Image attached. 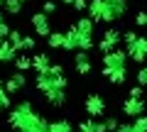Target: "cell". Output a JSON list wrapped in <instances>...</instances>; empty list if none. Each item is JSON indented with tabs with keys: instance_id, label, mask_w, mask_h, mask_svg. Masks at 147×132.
<instances>
[{
	"instance_id": "cell-1",
	"label": "cell",
	"mask_w": 147,
	"mask_h": 132,
	"mask_svg": "<svg viewBox=\"0 0 147 132\" xmlns=\"http://www.w3.org/2000/svg\"><path fill=\"white\" fill-rule=\"evenodd\" d=\"M5 122H7L15 132H30V130H34V127L42 122V115L34 110L32 101L27 98V101L15 103V105L7 110V120H5Z\"/></svg>"
},
{
	"instance_id": "cell-2",
	"label": "cell",
	"mask_w": 147,
	"mask_h": 132,
	"mask_svg": "<svg viewBox=\"0 0 147 132\" xmlns=\"http://www.w3.org/2000/svg\"><path fill=\"white\" fill-rule=\"evenodd\" d=\"M66 74H64L61 64H52L47 74H37L34 76V88L39 93H49V90H66Z\"/></svg>"
},
{
	"instance_id": "cell-3",
	"label": "cell",
	"mask_w": 147,
	"mask_h": 132,
	"mask_svg": "<svg viewBox=\"0 0 147 132\" xmlns=\"http://www.w3.org/2000/svg\"><path fill=\"white\" fill-rule=\"evenodd\" d=\"M103 69L105 71H127V54L125 49H113V52L103 54Z\"/></svg>"
},
{
	"instance_id": "cell-4",
	"label": "cell",
	"mask_w": 147,
	"mask_h": 132,
	"mask_svg": "<svg viewBox=\"0 0 147 132\" xmlns=\"http://www.w3.org/2000/svg\"><path fill=\"white\" fill-rule=\"evenodd\" d=\"M120 42H123V32L118 29V27H108V29L103 32L100 42H96V47H98V52L108 54V52H113V49H118Z\"/></svg>"
},
{
	"instance_id": "cell-5",
	"label": "cell",
	"mask_w": 147,
	"mask_h": 132,
	"mask_svg": "<svg viewBox=\"0 0 147 132\" xmlns=\"http://www.w3.org/2000/svg\"><path fill=\"white\" fill-rule=\"evenodd\" d=\"M125 54H127V59H130V61L145 66V64H147V37H140V34H137L135 44H130V47L125 49Z\"/></svg>"
},
{
	"instance_id": "cell-6",
	"label": "cell",
	"mask_w": 147,
	"mask_h": 132,
	"mask_svg": "<svg viewBox=\"0 0 147 132\" xmlns=\"http://www.w3.org/2000/svg\"><path fill=\"white\" fill-rule=\"evenodd\" d=\"M105 3V15H103V22H118L123 15L127 12V0H103Z\"/></svg>"
},
{
	"instance_id": "cell-7",
	"label": "cell",
	"mask_w": 147,
	"mask_h": 132,
	"mask_svg": "<svg viewBox=\"0 0 147 132\" xmlns=\"http://www.w3.org/2000/svg\"><path fill=\"white\" fill-rule=\"evenodd\" d=\"M84 108H86V113H88L91 117H103V113H105V101H103V95L88 93V95H86V101H84Z\"/></svg>"
},
{
	"instance_id": "cell-8",
	"label": "cell",
	"mask_w": 147,
	"mask_h": 132,
	"mask_svg": "<svg viewBox=\"0 0 147 132\" xmlns=\"http://www.w3.org/2000/svg\"><path fill=\"white\" fill-rule=\"evenodd\" d=\"M30 25L34 27V34L37 37L47 39L49 34H52V25H49V17L44 15V12H34V15H30Z\"/></svg>"
},
{
	"instance_id": "cell-9",
	"label": "cell",
	"mask_w": 147,
	"mask_h": 132,
	"mask_svg": "<svg viewBox=\"0 0 147 132\" xmlns=\"http://www.w3.org/2000/svg\"><path fill=\"white\" fill-rule=\"evenodd\" d=\"M74 71L79 76H88L91 71H93V61H91L88 52H76L74 54Z\"/></svg>"
},
{
	"instance_id": "cell-10",
	"label": "cell",
	"mask_w": 147,
	"mask_h": 132,
	"mask_svg": "<svg viewBox=\"0 0 147 132\" xmlns=\"http://www.w3.org/2000/svg\"><path fill=\"white\" fill-rule=\"evenodd\" d=\"M79 44H81V34L76 32V27L69 25L64 29V52H79Z\"/></svg>"
},
{
	"instance_id": "cell-11",
	"label": "cell",
	"mask_w": 147,
	"mask_h": 132,
	"mask_svg": "<svg viewBox=\"0 0 147 132\" xmlns=\"http://www.w3.org/2000/svg\"><path fill=\"white\" fill-rule=\"evenodd\" d=\"M25 86H27V76L22 74V71H15V74H10V76L5 78V90H7L10 95H12V93H20Z\"/></svg>"
},
{
	"instance_id": "cell-12",
	"label": "cell",
	"mask_w": 147,
	"mask_h": 132,
	"mask_svg": "<svg viewBox=\"0 0 147 132\" xmlns=\"http://www.w3.org/2000/svg\"><path fill=\"white\" fill-rule=\"evenodd\" d=\"M123 113H125L127 117H140L145 115V101H137V98H125L123 101Z\"/></svg>"
},
{
	"instance_id": "cell-13",
	"label": "cell",
	"mask_w": 147,
	"mask_h": 132,
	"mask_svg": "<svg viewBox=\"0 0 147 132\" xmlns=\"http://www.w3.org/2000/svg\"><path fill=\"white\" fill-rule=\"evenodd\" d=\"M66 90H49V93H44V103H47L49 108H54V110H59V108L66 105Z\"/></svg>"
},
{
	"instance_id": "cell-14",
	"label": "cell",
	"mask_w": 147,
	"mask_h": 132,
	"mask_svg": "<svg viewBox=\"0 0 147 132\" xmlns=\"http://www.w3.org/2000/svg\"><path fill=\"white\" fill-rule=\"evenodd\" d=\"M86 12H88V17L98 25V22H103V15H105V3L103 0H88V7H86Z\"/></svg>"
},
{
	"instance_id": "cell-15",
	"label": "cell",
	"mask_w": 147,
	"mask_h": 132,
	"mask_svg": "<svg viewBox=\"0 0 147 132\" xmlns=\"http://www.w3.org/2000/svg\"><path fill=\"white\" fill-rule=\"evenodd\" d=\"M49 66H52V59H49L47 52H39V54L32 56V69H34L37 74H47Z\"/></svg>"
},
{
	"instance_id": "cell-16",
	"label": "cell",
	"mask_w": 147,
	"mask_h": 132,
	"mask_svg": "<svg viewBox=\"0 0 147 132\" xmlns=\"http://www.w3.org/2000/svg\"><path fill=\"white\" fill-rule=\"evenodd\" d=\"M74 27H76V32L84 34V37H93V32H96V22L91 20V17H79V20L74 22Z\"/></svg>"
},
{
	"instance_id": "cell-17",
	"label": "cell",
	"mask_w": 147,
	"mask_h": 132,
	"mask_svg": "<svg viewBox=\"0 0 147 132\" xmlns=\"http://www.w3.org/2000/svg\"><path fill=\"white\" fill-rule=\"evenodd\" d=\"M15 56H17V49H12L7 39L0 37V64H12Z\"/></svg>"
},
{
	"instance_id": "cell-18",
	"label": "cell",
	"mask_w": 147,
	"mask_h": 132,
	"mask_svg": "<svg viewBox=\"0 0 147 132\" xmlns=\"http://www.w3.org/2000/svg\"><path fill=\"white\" fill-rule=\"evenodd\" d=\"M47 132H74V125L69 117H61V120H54L49 122V130Z\"/></svg>"
},
{
	"instance_id": "cell-19",
	"label": "cell",
	"mask_w": 147,
	"mask_h": 132,
	"mask_svg": "<svg viewBox=\"0 0 147 132\" xmlns=\"http://www.w3.org/2000/svg\"><path fill=\"white\" fill-rule=\"evenodd\" d=\"M12 66H15L17 71H22V74H25V71L32 69V56H30V54H17L15 61H12Z\"/></svg>"
},
{
	"instance_id": "cell-20",
	"label": "cell",
	"mask_w": 147,
	"mask_h": 132,
	"mask_svg": "<svg viewBox=\"0 0 147 132\" xmlns=\"http://www.w3.org/2000/svg\"><path fill=\"white\" fill-rule=\"evenodd\" d=\"M103 76H105L113 86H120V83H125V81H127V71H105V69H103Z\"/></svg>"
},
{
	"instance_id": "cell-21",
	"label": "cell",
	"mask_w": 147,
	"mask_h": 132,
	"mask_svg": "<svg viewBox=\"0 0 147 132\" xmlns=\"http://www.w3.org/2000/svg\"><path fill=\"white\" fill-rule=\"evenodd\" d=\"M47 44H49V49H61L64 47V32H54L52 29V34L47 37Z\"/></svg>"
},
{
	"instance_id": "cell-22",
	"label": "cell",
	"mask_w": 147,
	"mask_h": 132,
	"mask_svg": "<svg viewBox=\"0 0 147 132\" xmlns=\"http://www.w3.org/2000/svg\"><path fill=\"white\" fill-rule=\"evenodd\" d=\"M10 108H12V98H10V93H7L5 88H0V115H5Z\"/></svg>"
},
{
	"instance_id": "cell-23",
	"label": "cell",
	"mask_w": 147,
	"mask_h": 132,
	"mask_svg": "<svg viewBox=\"0 0 147 132\" xmlns=\"http://www.w3.org/2000/svg\"><path fill=\"white\" fill-rule=\"evenodd\" d=\"M34 47H37V37H32V34H22V44H20V52L30 54V52H34Z\"/></svg>"
},
{
	"instance_id": "cell-24",
	"label": "cell",
	"mask_w": 147,
	"mask_h": 132,
	"mask_svg": "<svg viewBox=\"0 0 147 132\" xmlns=\"http://www.w3.org/2000/svg\"><path fill=\"white\" fill-rule=\"evenodd\" d=\"M3 7H5L7 15H20V12H22V3H20V0H5Z\"/></svg>"
},
{
	"instance_id": "cell-25",
	"label": "cell",
	"mask_w": 147,
	"mask_h": 132,
	"mask_svg": "<svg viewBox=\"0 0 147 132\" xmlns=\"http://www.w3.org/2000/svg\"><path fill=\"white\" fill-rule=\"evenodd\" d=\"M103 125H105V132H115L120 122H118V117H115V115H108V117L103 120Z\"/></svg>"
},
{
	"instance_id": "cell-26",
	"label": "cell",
	"mask_w": 147,
	"mask_h": 132,
	"mask_svg": "<svg viewBox=\"0 0 147 132\" xmlns=\"http://www.w3.org/2000/svg\"><path fill=\"white\" fill-rule=\"evenodd\" d=\"M132 127H135L137 132H147V115H140V117H135Z\"/></svg>"
},
{
	"instance_id": "cell-27",
	"label": "cell",
	"mask_w": 147,
	"mask_h": 132,
	"mask_svg": "<svg viewBox=\"0 0 147 132\" xmlns=\"http://www.w3.org/2000/svg\"><path fill=\"white\" fill-rule=\"evenodd\" d=\"M76 132H96L93 120H81V122H79V127H76Z\"/></svg>"
},
{
	"instance_id": "cell-28",
	"label": "cell",
	"mask_w": 147,
	"mask_h": 132,
	"mask_svg": "<svg viewBox=\"0 0 147 132\" xmlns=\"http://www.w3.org/2000/svg\"><path fill=\"white\" fill-rule=\"evenodd\" d=\"M42 12H44V15H54V12H57V3H54V0H44V3H42Z\"/></svg>"
},
{
	"instance_id": "cell-29",
	"label": "cell",
	"mask_w": 147,
	"mask_h": 132,
	"mask_svg": "<svg viewBox=\"0 0 147 132\" xmlns=\"http://www.w3.org/2000/svg\"><path fill=\"white\" fill-rule=\"evenodd\" d=\"M142 95H145V88H142V86H130V90H127V98H137V101H140Z\"/></svg>"
},
{
	"instance_id": "cell-30",
	"label": "cell",
	"mask_w": 147,
	"mask_h": 132,
	"mask_svg": "<svg viewBox=\"0 0 147 132\" xmlns=\"http://www.w3.org/2000/svg\"><path fill=\"white\" fill-rule=\"evenodd\" d=\"M135 39H137V32H132V29L123 32V42H125V47H130V44H135Z\"/></svg>"
},
{
	"instance_id": "cell-31",
	"label": "cell",
	"mask_w": 147,
	"mask_h": 132,
	"mask_svg": "<svg viewBox=\"0 0 147 132\" xmlns=\"http://www.w3.org/2000/svg\"><path fill=\"white\" fill-rule=\"evenodd\" d=\"M135 25L137 27H147V10H140L135 15Z\"/></svg>"
},
{
	"instance_id": "cell-32",
	"label": "cell",
	"mask_w": 147,
	"mask_h": 132,
	"mask_svg": "<svg viewBox=\"0 0 147 132\" xmlns=\"http://www.w3.org/2000/svg\"><path fill=\"white\" fill-rule=\"evenodd\" d=\"M74 10L76 12H86V7H88V0H74Z\"/></svg>"
},
{
	"instance_id": "cell-33",
	"label": "cell",
	"mask_w": 147,
	"mask_h": 132,
	"mask_svg": "<svg viewBox=\"0 0 147 132\" xmlns=\"http://www.w3.org/2000/svg\"><path fill=\"white\" fill-rule=\"evenodd\" d=\"M93 125H96V132H105V125H103V120H93Z\"/></svg>"
},
{
	"instance_id": "cell-34",
	"label": "cell",
	"mask_w": 147,
	"mask_h": 132,
	"mask_svg": "<svg viewBox=\"0 0 147 132\" xmlns=\"http://www.w3.org/2000/svg\"><path fill=\"white\" fill-rule=\"evenodd\" d=\"M115 132H130V125H127V122H120V125H118V130Z\"/></svg>"
},
{
	"instance_id": "cell-35",
	"label": "cell",
	"mask_w": 147,
	"mask_h": 132,
	"mask_svg": "<svg viewBox=\"0 0 147 132\" xmlns=\"http://www.w3.org/2000/svg\"><path fill=\"white\" fill-rule=\"evenodd\" d=\"M59 3H64V5H69V7L74 5V0H59Z\"/></svg>"
},
{
	"instance_id": "cell-36",
	"label": "cell",
	"mask_w": 147,
	"mask_h": 132,
	"mask_svg": "<svg viewBox=\"0 0 147 132\" xmlns=\"http://www.w3.org/2000/svg\"><path fill=\"white\" fill-rule=\"evenodd\" d=\"M5 25V15H3V12H0V27Z\"/></svg>"
},
{
	"instance_id": "cell-37",
	"label": "cell",
	"mask_w": 147,
	"mask_h": 132,
	"mask_svg": "<svg viewBox=\"0 0 147 132\" xmlns=\"http://www.w3.org/2000/svg\"><path fill=\"white\" fill-rule=\"evenodd\" d=\"M0 88H5V78H0Z\"/></svg>"
},
{
	"instance_id": "cell-38",
	"label": "cell",
	"mask_w": 147,
	"mask_h": 132,
	"mask_svg": "<svg viewBox=\"0 0 147 132\" xmlns=\"http://www.w3.org/2000/svg\"><path fill=\"white\" fill-rule=\"evenodd\" d=\"M130 132H137V130H135V127H132V125H130Z\"/></svg>"
},
{
	"instance_id": "cell-39",
	"label": "cell",
	"mask_w": 147,
	"mask_h": 132,
	"mask_svg": "<svg viewBox=\"0 0 147 132\" xmlns=\"http://www.w3.org/2000/svg\"><path fill=\"white\" fill-rule=\"evenodd\" d=\"M20 3H22V5H25V3H30V0H20Z\"/></svg>"
},
{
	"instance_id": "cell-40",
	"label": "cell",
	"mask_w": 147,
	"mask_h": 132,
	"mask_svg": "<svg viewBox=\"0 0 147 132\" xmlns=\"http://www.w3.org/2000/svg\"><path fill=\"white\" fill-rule=\"evenodd\" d=\"M3 3H5V0H0V7H3Z\"/></svg>"
},
{
	"instance_id": "cell-41",
	"label": "cell",
	"mask_w": 147,
	"mask_h": 132,
	"mask_svg": "<svg viewBox=\"0 0 147 132\" xmlns=\"http://www.w3.org/2000/svg\"><path fill=\"white\" fill-rule=\"evenodd\" d=\"M145 71H147V64H145Z\"/></svg>"
},
{
	"instance_id": "cell-42",
	"label": "cell",
	"mask_w": 147,
	"mask_h": 132,
	"mask_svg": "<svg viewBox=\"0 0 147 132\" xmlns=\"http://www.w3.org/2000/svg\"><path fill=\"white\" fill-rule=\"evenodd\" d=\"M145 88H147V86H145Z\"/></svg>"
}]
</instances>
